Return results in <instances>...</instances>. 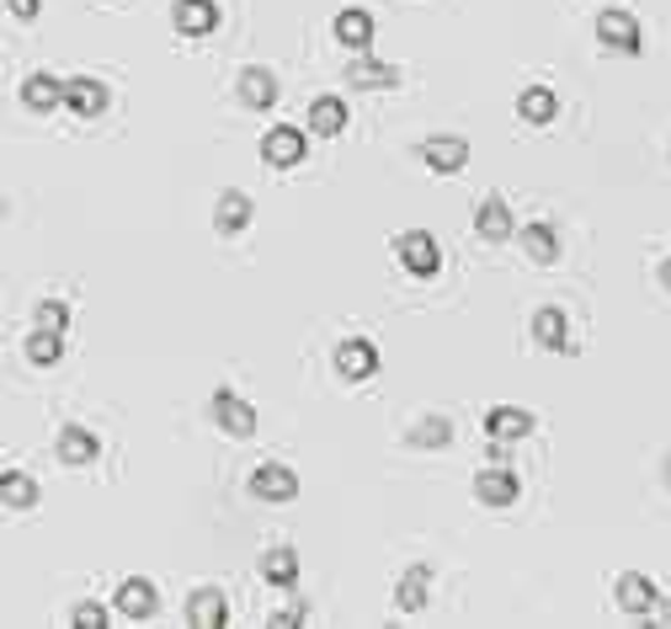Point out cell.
<instances>
[{
	"label": "cell",
	"instance_id": "obj_1",
	"mask_svg": "<svg viewBox=\"0 0 671 629\" xmlns=\"http://www.w3.org/2000/svg\"><path fill=\"white\" fill-rule=\"evenodd\" d=\"M209 421L224 432V438H240V443H246V438L256 432V406L246 400V395H235L229 384H219V389L209 395Z\"/></svg>",
	"mask_w": 671,
	"mask_h": 629
},
{
	"label": "cell",
	"instance_id": "obj_2",
	"mask_svg": "<svg viewBox=\"0 0 671 629\" xmlns=\"http://www.w3.org/2000/svg\"><path fill=\"white\" fill-rule=\"evenodd\" d=\"M613 603L634 614V619H656V614H667V597L661 587L650 582V576H639V571H624L619 582H613Z\"/></svg>",
	"mask_w": 671,
	"mask_h": 629
},
{
	"label": "cell",
	"instance_id": "obj_3",
	"mask_svg": "<svg viewBox=\"0 0 671 629\" xmlns=\"http://www.w3.org/2000/svg\"><path fill=\"white\" fill-rule=\"evenodd\" d=\"M416 161L426 171H437V176H459L469 166V144H463L459 133H426L416 144Z\"/></svg>",
	"mask_w": 671,
	"mask_h": 629
},
{
	"label": "cell",
	"instance_id": "obj_4",
	"mask_svg": "<svg viewBox=\"0 0 671 629\" xmlns=\"http://www.w3.org/2000/svg\"><path fill=\"white\" fill-rule=\"evenodd\" d=\"M246 491H251L256 502H294L298 497V475L289 469V464H278V459H267V464H256L251 469V480H246Z\"/></svg>",
	"mask_w": 671,
	"mask_h": 629
},
{
	"label": "cell",
	"instance_id": "obj_5",
	"mask_svg": "<svg viewBox=\"0 0 671 629\" xmlns=\"http://www.w3.org/2000/svg\"><path fill=\"white\" fill-rule=\"evenodd\" d=\"M395 256H400V267H405L411 278H437V267H443V252H437V241H432L426 230L395 235Z\"/></svg>",
	"mask_w": 671,
	"mask_h": 629
},
{
	"label": "cell",
	"instance_id": "obj_6",
	"mask_svg": "<svg viewBox=\"0 0 671 629\" xmlns=\"http://www.w3.org/2000/svg\"><path fill=\"white\" fill-rule=\"evenodd\" d=\"M597 43H602L608 54H639V48H645L639 16H634V11H602V16H597Z\"/></svg>",
	"mask_w": 671,
	"mask_h": 629
},
{
	"label": "cell",
	"instance_id": "obj_7",
	"mask_svg": "<svg viewBox=\"0 0 671 629\" xmlns=\"http://www.w3.org/2000/svg\"><path fill=\"white\" fill-rule=\"evenodd\" d=\"M304 128H289V124H278V128H267L261 133V161L272 171H294L298 161H304Z\"/></svg>",
	"mask_w": 671,
	"mask_h": 629
},
{
	"label": "cell",
	"instance_id": "obj_8",
	"mask_svg": "<svg viewBox=\"0 0 671 629\" xmlns=\"http://www.w3.org/2000/svg\"><path fill=\"white\" fill-rule=\"evenodd\" d=\"M251 219H256V203L240 187H224V193L213 198V230H219V235H246Z\"/></svg>",
	"mask_w": 671,
	"mask_h": 629
},
{
	"label": "cell",
	"instance_id": "obj_9",
	"mask_svg": "<svg viewBox=\"0 0 671 629\" xmlns=\"http://www.w3.org/2000/svg\"><path fill=\"white\" fill-rule=\"evenodd\" d=\"M336 374L346 378V384L374 378L378 374V347L374 341H363V336H346V341L336 347Z\"/></svg>",
	"mask_w": 671,
	"mask_h": 629
},
{
	"label": "cell",
	"instance_id": "obj_10",
	"mask_svg": "<svg viewBox=\"0 0 671 629\" xmlns=\"http://www.w3.org/2000/svg\"><path fill=\"white\" fill-rule=\"evenodd\" d=\"M278 75L267 70V65H251V70H240V81H235V96L246 102V113H272L278 107Z\"/></svg>",
	"mask_w": 671,
	"mask_h": 629
},
{
	"label": "cell",
	"instance_id": "obj_11",
	"mask_svg": "<svg viewBox=\"0 0 671 629\" xmlns=\"http://www.w3.org/2000/svg\"><path fill=\"white\" fill-rule=\"evenodd\" d=\"M113 608L123 619H155L161 614V587L150 576H128V582H118V603Z\"/></svg>",
	"mask_w": 671,
	"mask_h": 629
},
{
	"label": "cell",
	"instance_id": "obj_12",
	"mask_svg": "<svg viewBox=\"0 0 671 629\" xmlns=\"http://www.w3.org/2000/svg\"><path fill=\"white\" fill-rule=\"evenodd\" d=\"M170 27L181 38H209L213 27H219V5L213 0H176L170 5Z\"/></svg>",
	"mask_w": 671,
	"mask_h": 629
},
{
	"label": "cell",
	"instance_id": "obj_13",
	"mask_svg": "<svg viewBox=\"0 0 671 629\" xmlns=\"http://www.w3.org/2000/svg\"><path fill=\"white\" fill-rule=\"evenodd\" d=\"M474 502L491 506V512L511 506V502H517V475H511V469H502V464L480 469V475H474Z\"/></svg>",
	"mask_w": 671,
	"mask_h": 629
},
{
	"label": "cell",
	"instance_id": "obj_14",
	"mask_svg": "<svg viewBox=\"0 0 671 629\" xmlns=\"http://www.w3.org/2000/svg\"><path fill=\"white\" fill-rule=\"evenodd\" d=\"M474 230H480V241H491V246H502V241L517 235V230H511V209H506L502 193H485V198H480V209H474Z\"/></svg>",
	"mask_w": 671,
	"mask_h": 629
},
{
	"label": "cell",
	"instance_id": "obj_15",
	"mask_svg": "<svg viewBox=\"0 0 671 629\" xmlns=\"http://www.w3.org/2000/svg\"><path fill=\"white\" fill-rule=\"evenodd\" d=\"M22 107H27V113H59V107H64V81L48 75V70H33V75L22 81Z\"/></svg>",
	"mask_w": 671,
	"mask_h": 629
},
{
	"label": "cell",
	"instance_id": "obj_16",
	"mask_svg": "<svg viewBox=\"0 0 671 629\" xmlns=\"http://www.w3.org/2000/svg\"><path fill=\"white\" fill-rule=\"evenodd\" d=\"M533 341L544 347V352H570L576 341H570V321H565V310H554V304H544V310H533Z\"/></svg>",
	"mask_w": 671,
	"mask_h": 629
},
{
	"label": "cell",
	"instance_id": "obj_17",
	"mask_svg": "<svg viewBox=\"0 0 671 629\" xmlns=\"http://www.w3.org/2000/svg\"><path fill=\"white\" fill-rule=\"evenodd\" d=\"M539 421L533 411H522V406H496V411H485V438L491 443H517V438H528Z\"/></svg>",
	"mask_w": 671,
	"mask_h": 629
},
{
	"label": "cell",
	"instance_id": "obj_18",
	"mask_svg": "<svg viewBox=\"0 0 671 629\" xmlns=\"http://www.w3.org/2000/svg\"><path fill=\"white\" fill-rule=\"evenodd\" d=\"M517 118L528 128H549L560 118V96H554L549 85H522V91H517Z\"/></svg>",
	"mask_w": 671,
	"mask_h": 629
},
{
	"label": "cell",
	"instance_id": "obj_19",
	"mask_svg": "<svg viewBox=\"0 0 671 629\" xmlns=\"http://www.w3.org/2000/svg\"><path fill=\"white\" fill-rule=\"evenodd\" d=\"M346 85H357V91H389V85H400V70L374 59V54H357L346 65Z\"/></svg>",
	"mask_w": 671,
	"mask_h": 629
},
{
	"label": "cell",
	"instance_id": "obj_20",
	"mask_svg": "<svg viewBox=\"0 0 671 629\" xmlns=\"http://www.w3.org/2000/svg\"><path fill=\"white\" fill-rule=\"evenodd\" d=\"M331 33H336V43H346V48H357V54H363V48H368V43H374V16H368V11H363V5H346V11H336L331 16Z\"/></svg>",
	"mask_w": 671,
	"mask_h": 629
},
{
	"label": "cell",
	"instance_id": "obj_21",
	"mask_svg": "<svg viewBox=\"0 0 671 629\" xmlns=\"http://www.w3.org/2000/svg\"><path fill=\"white\" fill-rule=\"evenodd\" d=\"M187 625L198 629H224L229 625V603H224V592L219 587H198L187 597Z\"/></svg>",
	"mask_w": 671,
	"mask_h": 629
},
{
	"label": "cell",
	"instance_id": "obj_22",
	"mask_svg": "<svg viewBox=\"0 0 671 629\" xmlns=\"http://www.w3.org/2000/svg\"><path fill=\"white\" fill-rule=\"evenodd\" d=\"M64 107H70L75 118H96V113H107V85L91 81V75L64 81Z\"/></svg>",
	"mask_w": 671,
	"mask_h": 629
},
{
	"label": "cell",
	"instance_id": "obj_23",
	"mask_svg": "<svg viewBox=\"0 0 671 629\" xmlns=\"http://www.w3.org/2000/svg\"><path fill=\"white\" fill-rule=\"evenodd\" d=\"M405 443H411L416 454H437V449H448V443H454V421L443 417V411H426V417L405 432Z\"/></svg>",
	"mask_w": 671,
	"mask_h": 629
},
{
	"label": "cell",
	"instance_id": "obj_24",
	"mask_svg": "<svg viewBox=\"0 0 671 629\" xmlns=\"http://www.w3.org/2000/svg\"><path fill=\"white\" fill-rule=\"evenodd\" d=\"M54 454H59L64 464H91L96 454H102V443H96V432H91V427H75V421H70V427H59Z\"/></svg>",
	"mask_w": 671,
	"mask_h": 629
},
{
	"label": "cell",
	"instance_id": "obj_25",
	"mask_svg": "<svg viewBox=\"0 0 671 629\" xmlns=\"http://www.w3.org/2000/svg\"><path fill=\"white\" fill-rule=\"evenodd\" d=\"M309 133H320V139H336L341 128H346V102L341 96H315L309 102Z\"/></svg>",
	"mask_w": 671,
	"mask_h": 629
},
{
	"label": "cell",
	"instance_id": "obj_26",
	"mask_svg": "<svg viewBox=\"0 0 671 629\" xmlns=\"http://www.w3.org/2000/svg\"><path fill=\"white\" fill-rule=\"evenodd\" d=\"M426 582H432L426 566L400 571V582H395V608H400V614H421V608H426Z\"/></svg>",
	"mask_w": 671,
	"mask_h": 629
},
{
	"label": "cell",
	"instance_id": "obj_27",
	"mask_svg": "<svg viewBox=\"0 0 671 629\" xmlns=\"http://www.w3.org/2000/svg\"><path fill=\"white\" fill-rule=\"evenodd\" d=\"M261 576L272 582V587H294L298 582V549L294 545H272L261 555Z\"/></svg>",
	"mask_w": 671,
	"mask_h": 629
},
{
	"label": "cell",
	"instance_id": "obj_28",
	"mask_svg": "<svg viewBox=\"0 0 671 629\" xmlns=\"http://www.w3.org/2000/svg\"><path fill=\"white\" fill-rule=\"evenodd\" d=\"M0 502L11 506V512L38 506V480H33V475H22V469H0Z\"/></svg>",
	"mask_w": 671,
	"mask_h": 629
},
{
	"label": "cell",
	"instance_id": "obj_29",
	"mask_svg": "<svg viewBox=\"0 0 671 629\" xmlns=\"http://www.w3.org/2000/svg\"><path fill=\"white\" fill-rule=\"evenodd\" d=\"M59 358H64V331L33 326V331H27V363H33V369H54Z\"/></svg>",
	"mask_w": 671,
	"mask_h": 629
},
{
	"label": "cell",
	"instance_id": "obj_30",
	"mask_svg": "<svg viewBox=\"0 0 671 629\" xmlns=\"http://www.w3.org/2000/svg\"><path fill=\"white\" fill-rule=\"evenodd\" d=\"M517 241H522V252L533 256L539 267H549V261L560 256V235H554V224H528Z\"/></svg>",
	"mask_w": 671,
	"mask_h": 629
},
{
	"label": "cell",
	"instance_id": "obj_31",
	"mask_svg": "<svg viewBox=\"0 0 671 629\" xmlns=\"http://www.w3.org/2000/svg\"><path fill=\"white\" fill-rule=\"evenodd\" d=\"M70 321H75V315H70V304H64V299H38V304H33V326L70 331Z\"/></svg>",
	"mask_w": 671,
	"mask_h": 629
},
{
	"label": "cell",
	"instance_id": "obj_32",
	"mask_svg": "<svg viewBox=\"0 0 671 629\" xmlns=\"http://www.w3.org/2000/svg\"><path fill=\"white\" fill-rule=\"evenodd\" d=\"M70 619H75L81 629H107V619H113V614H107L102 603H75V608H70Z\"/></svg>",
	"mask_w": 671,
	"mask_h": 629
},
{
	"label": "cell",
	"instance_id": "obj_33",
	"mask_svg": "<svg viewBox=\"0 0 671 629\" xmlns=\"http://www.w3.org/2000/svg\"><path fill=\"white\" fill-rule=\"evenodd\" d=\"M5 5H11V16H16V22H33V16L43 11V0H5Z\"/></svg>",
	"mask_w": 671,
	"mask_h": 629
},
{
	"label": "cell",
	"instance_id": "obj_34",
	"mask_svg": "<svg viewBox=\"0 0 671 629\" xmlns=\"http://www.w3.org/2000/svg\"><path fill=\"white\" fill-rule=\"evenodd\" d=\"M272 625H278V629L304 625V608H298V603H294V608H278V614H272Z\"/></svg>",
	"mask_w": 671,
	"mask_h": 629
},
{
	"label": "cell",
	"instance_id": "obj_35",
	"mask_svg": "<svg viewBox=\"0 0 671 629\" xmlns=\"http://www.w3.org/2000/svg\"><path fill=\"white\" fill-rule=\"evenodd\" d=\"M661 283H667V289H671V261H667V267H661Z\"/></svg>",
	"mask_w": 671,
	"mask_h": 629
},
{
	"label": "cell",
	"instance_id": "obj_36",
	"mask_svg": "<svg viewBox=\"0 0 671 629\" xmlns=\"http://www.w3.org/2000/svg\"><path fill=\"white\" fill-rule=\"evenodd\" d=\"M667 480H671V459H667Z\"/></svg>",
	"mask_w": 671,
	"mask_h": 629
}]
</instances>
